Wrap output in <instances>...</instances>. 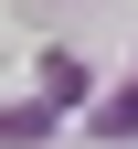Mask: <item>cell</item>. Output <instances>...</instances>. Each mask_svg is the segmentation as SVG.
Returning <instances> with one entry per match:
<instances>
[{
    "instance_id": "6da1fadb",
    "label": "cell",
    "mask_w": 138,
    "mask_h": 149,
    "mask_svg": "<svg viewBox=\"0 0 138 149\" xmlns=\"http://www.w3.org/2000/svg\"><path fill=\"white\" fill-rule=\"evenodd\" d=\"M43 96H53V107L85 96V64H74V53H43Z\"/></svg>"
},
{
    "instance_id": "7a4b0ae2",
    "label": "cell",
    "mask_w": 138,
    "mask_h": 149,
    "mask_svg": "<svg viewBox=\"0 0 138 149\" xmlns=\"http://www.w3.org/2000/svg\"><path fill=\"white\" fill-rule=\"evenodd\" d=\"M96 128H106V139H128V128H138V85H128V96H117V107H106Z\"/></svg>"
}]
</instances>
